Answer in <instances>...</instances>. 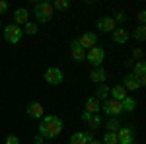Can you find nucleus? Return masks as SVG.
<instances>
[{
    "mask_svg": "<svg viewBox=\"0 0 146 144\" xmlns=\"http://www.w3.org/2000/svg\"><path fill=\"white\" fill-rule=\"evenodd\" d=\"M105 129H107V133H117L121 127H119V119L117 117H111L109 121L105 123Z\"/></svg>",
    "mask_w": 146,
    "mask_h": 144,
    "instance_id": "b1692460",
    "label": "nucleus"
},
{
    "mask_svg": "<svg viewBox=\"0 0 146 144\" xmlns=\"http://www.w3.org/2000/svg\"><path fill=\"white\" fill-rule=\"evenodd\" d=\"M94 98H96V100H107V98H109V86H107V84H100V86H98V90H96V96H94Z\"/></svg>",
    "mask_w": 146,
    "mask_h": 144,
    "instance_id": "a211bd4d",
    "label": "nucleus"
},
{
    "mask_svg": "<svg viewBox=\"0 0 146 144\" xmlns=\"http://www.w3.org/2000/svg\"><path fill=\"white\" fill-rule=\"evenodd\" d=\"M90 80L92 82H96L98 86L100 84H105V80H107V72H105V68H94L90 72Z\"/></svg>",
    "mask_w": 146,
    "mask_h": 144,
    "instance_id": "f3484780",
    "label": "nucleus"
},
{
    "mask_svg": "<svg viewBox=\"0 0 146 144\" xmlns=\"http://www.w3.org/2000/svg\"><path fill=\"white\" fill-rule=\"evenodd\" d=\"M6 12H8V4H6L4 0H0V16H2V14H6Z\"/></svg>",
    "mask_w": 146,
    "mask_h": 144,
    "instance_id": "2f4dec72",
    "label": "nucleus"
},
{
    "mask_svg": "<svg viewBox=\"0 0 146 144\" xmlns=\"http://www.w3.org/2000/svg\"><path fill=\"white\" fill-rule=\"evenodd\" d=\"M133 37H135V41L142 43V41L146 39V27H144V25H138V27H135V31H133Z\"/></svg>",
    "mask_w": 146,
    "mask_h": 144,
    "instance_id": "4be33fe9",
    "label": "nucleus"
},
{
    "mask_svg": "<svg viewBox=\"0 0 146 144\" xmlns=\"http://www.w3.org/2000/svg\"><path fill=\"white\" fill-rule=\"evenodd\" d=\"M45 82L49 86H60L62 82H64V74H62V70L58 66H49L45 70Z\"/></svg>",
    "mask_w": 146,
    "mask_h": 144,
    "instance_id": "423d86ee",
    "label": "nucleus"
},
{
    "mask_svg": "<svg viewBox=\"0 0 146 144\" xmlns=\"http://www.w3.org/2000/svg\"><path fill=\"white\" fill-rule=\"evenodd\" d=\"M103 144H119L117 133H105L103 134Z\"/></svg>",
    "mask_w": 146,
    "mask_h": 144,
    "instance_id": "bb28decb",
    "label": "nucleus"
},
{
    "mask_svg": "<svg viewBox=\"0 0 146 144\" xmlns=\"http://www.w3.org/2000/svg\"><path fill=\"white\" fill-rule=\"evenodd\" d=\"M37 31H39V25H37L35 22H27L22 27V33H25V35H35Z\"/></svg>",
    "mask_w": 146,
    "mask_h": 144,
    "instance_id": "412c9836",
    "label": "nucleus"
},
{
    "mask_svg": "<svg viewBox=\"0 0 146 144\" xmlns=\"http://www.w3.org/2000/svg\"><path fill=\"white\" fill-rule=\"evenodd\" d=\"M101 109H103V113H107L111 117H117L119 113H123V105H121V101H117V100H105L101 103Z\"/></svg>",
    "mask_w": 146,
    "mask_h": 144,
    "instance_id": "6e6552de",
    "label": "nucleus"
},
{
    "mask_svg": "<svg viewBox=\"0 0 146 144\" xmlns=\"http://www.w3.org/2000/svg\"><path fill=\"white\" fill-rule=\"evenodd\" d=\"M90 117H92V115L88 113V111H84V113H82V121H84V123H88V121H90Z\"/></svg>",
    "mask_w": 146,
    "mask_h": 144,
    "instance_id": "473e14b6",
    "label": "nucleus"
},
{
    "mask_svg": "<svg viewBox=\"0 0 146 144\" xmlns=\"http://www.w3.org/2000/svg\"><path fill=\"white\" fill-rule=\"evenodd\" d=\"M0 29H2V20H0Z\"/></svg>",
    "mask_w": 146,
    "mask_h": 144,
    "instance_id": "e433bc0d",
    "label": "nucleus"
},
{
    "mask_svg": "<svg viewBox=\"0 0 146 144\" xmlns=\"http://www.w3.org/2000/svg\"><path fill=\"white\" fill-rule=\"evenodd\" d=\"M33 144H43V136H41V134H37V136L33 138Z\"/></svg>",
    "mask_w": 146,
    "mask_h": 144,
    "instance_id": "72a5a7b5",
    "label": "nucleus"
},
{
    "mask_svg": "<svg viewBox=\"0 0 146 144\" xmlns=\"http://www.w3.org/2000/svg\"><path fill=\"white\" fill-rule=\"evenodd\" d=\"M78 43L84 51H86V49H92V47L98 45V33H94V31H84V33L78 37Z\"/></svg>",
    "mask_w": 146,
    "mask_h": 144,
    "instance_id": "1a4fd4ad",
    "label": "nucleus"
},
{
    "mask_svg": "<svg viewBox=\"0 0 146 144\" xmlns=\"http://www.w3.org/2000/svg\"><path fill=\"white\" fill-rule=\"evenodd\" d=\"M136 20L140 22V25H144V22H146V12L140 10V12H138V16H136Z\"/></svg>",
    "mask_w": 146,
    "mask_h": 144,
    "instance_id": "7c9ffc66",
    "label": "nucleus"
},
{
    "mask_svg": "<svg viewBox=\"0 0 146 144\" xmlns=\"http://www.w3.org/2000/svg\"><path fill=\"white\" fill-rule=\"evenodd\" d=\"M144 84H146V78H136L133 72L125 74L123 80H121V86H123L127 92H136V90L144 88Z\"/></svg>",
    "mask_w": 146,
    "mask_h": 144,
    "instance_id": "7ed1b4c3",
    "label": "nucleus"
},
{
    "mask_svg": "<svg viewBox=\"0 0 146 144\" xmlns=\"http://www.w3.org/2000/svg\"><path fill=\"white\" fill-rule=\"evenodd\" d=\"M133 144H136V142H133Z\"/></svg>",
    "mask_w": 146,
    "mask_h": 144,
    "instance_id": "58836bf2",
    "label": "nucleus"
},
{
    "mask_svg": "<svg viewBox=\"0 0 146 144\" xmlns=\"http://www.w3.org/2000/svg\"><path fill=\"white\" fill-rule=\"evenodd\" d=\"M117 138H119V144H133L135 142V127L131 125H125L117 131Z\"/></svg>",
    "mask_w": 146,
    "mask_h": 144,
    "instance_id": "0eeeda50",
    "label": "nucleus"
},
{
    "mask_svg": "<svg viewBox=\"0 0 146 144\" xmlns=\"http://www.w3.org/2000/svg\"><path fill=\"white\" fill-rule=\"evenodd\" d=\"M53 4V10H60V12H64L70 8V2L68 0H55V2H51Z\"/></svg>",
    "mask_w": 146,
    "mask_h": 144,
    "instance_id": "393cba45",
    "label": "nucleus"
},
{
    "mask_svg": "<svg viewBox=\"0 0 146 144\" xmlns=\"http://www.w3.org/2000/svg\"><path fill=\"white\" fill-rule=\"evenodd\" d=\"M33 16H35V23H49L55 16V10H53V4L51 2H37L33 8Z\"/></svg>",
    "mask_w": 146,
    "mask_h": 144,
    "instance_id": "f03ea898",
    "label": "nucleus"
},
{
    "mask_svg": "<svg viewBox=\"0 0 146 144\" xmlns=\"http://www.w3.org/2000/svg\"><path fill=\"white\" fill-rule=\"evenodd\" d=\"M109 96H111V100H117V101H123L127 96H129V92L121 86V84H115L113 88H109Z\"/></svg>",
    "mask_w": 146,
    "mask_h": 144,
    "instance_id": "dca6fc26",
    "label": "nucleus"
},
{
    "mask_svg": "<svg viewBox=\"0 0 146 144\" xmlns=\"http://www.w3.org/2000/svg\"><path fill=\"white\" fill-rule=\"evenodd\" d=\"M88 144H103V142H101V140H96V138H94V140H90Z\"/></svg>",
    "mask_w": 146,
    "mask_h": 144,
    "instance_id": "c9c22d12",
    "label": "nucleus"
},
{
    "mask_svg": "<svg viewBox=\"0 0 146 144\" xmlns=\"http://www.w3.org/2000/svg\"><path fill=\"white\" fill-rule=\"evenodd\" d=\"M27 115L31 117V119H43L45 117V109H43V105L39 103V101H31V103H27Z\"/></svg>",
    "mask_w": 146,
    "mask_h": 144,
    "instance_id": "f8f14e48",
    "label": "nucleus"
},
{
    "mask_svg": "<svg viewBox=\"0 0 146 144\" xmlns=\"http://www.w3.org/2000/svg\"><path fill=\"white\" fill-rule=\"evenodd\" d=\"M27 22H29V12H27V8L14 10V23L16 25H25Z\"/></svg>",
    "mask_w": 146,
    "mask_h": 144,
    "instance_id": "4468645a",
    "label": "nucleus"
},
{
    "mask_svg": "<svg viewBox=\"0 0 146 144\" xmlns=\"http://www.w3.org/2000/svg\"><path fill=\"white\" fill-rule=\"evenodd\" d=\"M43 144H53V142H43Z\"/></svg>",
    "mask_w": 146,
    "mask_h": 144,
    "instance_id": "4c0bfd02",
    "label": "nucleus"
},
{
    "mask_svg": "<svg viewBox=\"0 0 146 144\" xmlns=\"http://www.w3.org/2000/svg\"><path fill=\"white\" fill-rule=\"evenodd\" d=\"M22 37H23V33H22V27H20V25H16V23H8V25L4 27V41L16 45V43L22 41Z\"/></svg>",
    "mask_w": 146,
    "mask_h": 144,
    "instance_id": "20e7f679",
    "label": "nucleus"
},
{
    "mask_svg": "<svg viewBox=\"0 0 146 144\" xmlns=\"http://www.w3.org/2000/svg\"><path fill=\"white\" fill-rule=\"evenodd\" d=\"M133 74H135L136 78H146V64L142 62V60L135 62V66H133Z\"/></svg>",
    "mask_w": 146,
    "mask_h": 144,
    "instance_id": "6ab92c4d",
    "label": "nucleus"
},
{
    "mask_svg": "<svg viewBox=\"0 0 146 144\" xmlns=\"http://www.w3.org/2000/svg\"><path fill=\"white\" fill-rule=\"evenodd\" d=\"M70 55H72V60H76V62H84L86 60V51L80 47L78 39L70 41Z\"/></svg>",
    "mask_w": 146,
    "mask_h": 144,
    "instance_id": "9b49d317",
    "label": "nucleus"
},
{
    "mask_svg": "<svg viewBox=\"0 0 146 144\" xmlns=\"http://www.w3.org/2000/svg\"><path fill=\"white\" fill-rule=\"evenodd\" d=\"M68 144H88V140H86V134H84V133H74L72 136H70Z\"/></svg>",
    "mask_w": 146,
    "mask_h": 144,
    "instance_id": "5701e85b",
    "label": "nucleus"
},
{
    "mask_svg": "<svg viewBox=\"0 0 146 144\" xmlns=\"http://www.w3.org/2000/svg\"><path fill=\"white\" fill-rule=\"evenodd\" d=\"M84 107H86V111H88L90 115H100L101 101L96 100V98H88V100H86V103H84Z\"/></svg>",
    "mask_w": 146,
    "mask_h": 144,
    "instance_id": "2eb2a0df",
    "label": "nucleus"
},
{
    "mask_svg": "<svg viewBox=\"0 0 146 144\" xmlns=\"http://www.w3.org/2000/svg\"><path fill=\"white\" fill-rule=\"evenodd\" d=\"M121 105H123V111H135L136 109V100L131 98V96H127V98L121 101Z\"/></svg>",
    "mask_w": 146,
    "mask_h": 144,
    "instance_id": "aec40b11",
    "label": "nucleus"
},
{
    "mask_svg": "<svg viewBox=\"0 0 146 144\" xmlns=\"http://www.w3.org/2000/svg\"><path fill=\"white\" fill-rule=\"evenodd\" d=\"M6 144H20V138L16 134H8L6 136Z\"/></svg>",
    "mask_w": 146,
    "mask_h": 144,
    "instance_id": "c756f323",
    "label": "nucleus"
},
{
    "mask_svg": "<svg viewBox=\"0 0 146 144\" xmlns=\"http://www.w3.org/2000/svg\"><path fill=\"white\" fill-rule=\"evenodd\" d=\"M96 27H98V31H103V33H111L113 29L117 27V23L113 22L111 16H103V18H100V20L96 22Z\"/></svg>",
    "mask_w": 146,
    "mask_h": 144,
    "instance_id": "9d476101",
    "label": "nucleus"
},
{
    "mask_svg": "<svg viewBox=\"0 0 146 144\" xmlns=\"http://www.w3.org/2000/svg\"><path fill=\"white\" fill-rule=\"evenodd\" d=\"M129 37H131V33L125 27H115L111 31V39H113V43H117V45H125L129 41Z\"/></svg>",
    "mask_w": 146,
    "mask_h": 144,
    "instance_id": "ddd939ff",
    "label": "nucleus"
},
{
    "mask_svg": "<svg viewBox=\"0 0 146 144\" xmlns=\"http://www.w3.org/2000/svg\"><path fill=\"white\" fill-rule=\"evenodd\" d=\"M142 56H144V51H142V49H133V60L138 62Z\"/></svg>",
    "mask_w": 146,
    "mask_h": 144,
    "instance_id": "c85d7f7f",
    "label": "nucleus"
},
{
    "mask_svg": "<svg viewBox=\"0 0 146 144\" xmlns=\"http://www.w3.org/2000/svg\"><path fill=\"white\" fill-rule=\"evenodd\" d=\"M86 58H88V62L90 64H94L96 68H101V64H103V60H105V51L101 49V47H92V49H88L86 51Z\"/></svg>",
    "mask_w": 146,
    "mask_h": 144,
    "instance_id": "39448f33",
    "label": "nucleus"
},
{
    "mask_svg": "<svg viewBox=\"0 0 146 144\" xmlns=\"http://www.w3.org/2000/svg\"><path fill=\"white\" fill-rule=\"evenodd\" d=\"M84 134H86V140H88V142L94 140V134H92V133H84Z\"/></svg>",
    "mask_w": 146,
    "mask_h": 144,
    "instance_id": "f704fd0d",
    "label": "nucleus"
},
{
    "mask_svg": "<svg viewBox=\"0 0 146 144\" xmlns=\"http://www.w3.org/2000/svg\"><path fill=\"white\" fill-rule=\"evenodd\" d=\"M62 119L58 115H45L41 119V125H39V134L43 138H56L58 134L62 133Z\"/></svg>",
    "mask_w": 146,
    "mask_h": 144,
    "instance_id": "f257e3e1",
    "label": "nucleus"
},
{
    "mask_svg": "<svg viewBox=\"0 0 146 144\" xmlns=\"http://www.w3.org/2000/svg\"><path fill=\"white\" fill-rule=\"evenodd\" d=\"M111 18H113V22H115V23H123L125 20H127V14H125V12H117V14L111 16Z\"/></svg>",
    "mask_w": 146,
    "mask_h": 144,
    "instance_id": "cd10ccee",
    "label": "nucleus"
},
{
    "mask_svg": "<svg viewBox=\"0 0 146 144\" xmlns=\"http://www.w3.org/2000/svg\"><path fill=\"white\" fill-rule=\"evenodd\" d=\"M101 125H103V121H101L100 115H92L90 121H88V127H90V129H94V131H96V129H100Z\"/></svg>",
    "mask_w": 146,
    "mask_h": 144,
    "instance_id": "a878e982",
    "label": "nucleus"
}]
</instances>
